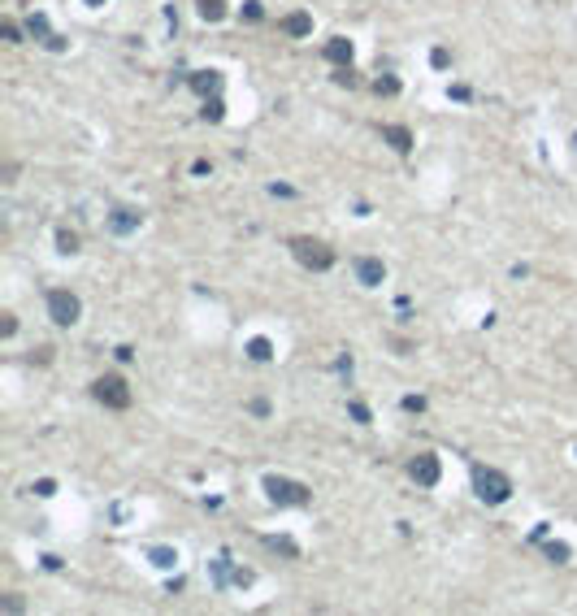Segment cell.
<instances>
[{
  "label": "cell",
  "mask_w": 577,
  "mask_h": 616,
  "mask_svg": "<svg viewBox=\"0 0 577 616\" xmlns=\"http://www.w3.org/2000/svg\"><path fill=\"white\" fill-rule=\"evenodd\" d=\"M373 91H378V96H395V91H400V78H378Z\"/></svg>",
  "instance_id": "cb8c5ba5"
},
{
  "label": "cell",
  "mask_w": 577,
  "mask_h": 616,
  "mask_svg": "<svg viewBox=\"0 0 577 616\" xmlns=\"http://www.w3.org/2000/svg\"><path fill=\"white\" fill-rule=\"evenodd\" d=\"M187 83H191V91L200 96V100H208V96H218V91H222V74H218V70H195Z\"/></svg>",
  "instance_id": "9c48e42d"
},
{
  "label": "cell",
  "mask_w": 577,
  "mask_h": 616,
  "mask_svg": "<svg viewBox=\"0 0 577 616\" xmlns=\"http://www.w3.org/2000/svg\"><path fill=\"white\" fill-rule=\"evenodd\" d=\"M226 577H235V573H230V556H218V560H213V586L226 590Z\"/></svg>",
  "instance_id": "9a60e30c"
},
{
  "label": "cell",
  "mask_w": 577,
  "mask_h": 616,
  "mask_svg": "<svg viewBox=\"0 0 577 616\" xmlns=\"http://www.w3.org/2000/svg\"><path fill=\"white\" fill-rule=\"evenodd\" d=\"M408 478L417 482V486H425V491H430V486H438V478H443L438 456H434V451H421V456L408 464Z\"/></svg>",
  "instance_id": "8992f818"
},
{
  "label": "cell",
  "mask_w": 577,
  "mask_h": 616,
  "mask_svg": "<svg viewBox=\"0 0 577 616\" xmlns=\"http://www.w3.org/2000/svg\"><path fill=\"white\" fill-rule=\"evenodd\" d=\"M235 586H252V569H235Z\"/></svg>",
  "instance_id": "f546056e"
},
{
  "label": "cell",
  "mask_w": 577,
  "mask_h": 616,
  "mask_svg": "<svg viewBox=\"0 0 577 616\" xmlns=\"http://www.w3.org/2000/svg\"><path fill=\"white\" fill-rule=\"evenodd\" d=\"M0 334H5V338L18 334V317H13V313H5V321H0Z\"/></svg>",
  "instance_id": "83f0119b"
},
{
  "label": "cell",
  "mask_w": 577,
  "mask_h": 616,
  "mask_svg": "<svg viewBox=\"0 0 577 616\" xmlns=\"http://www.w3.org/2000/svg\"><path fill=\"white\" fill-rule=\"evenodd\" d=\"M139 226H143V213H139V208L118 204V208L109 213V230H113V235H130V230H139Z\"/></svg>",
  "instance_id": "ba28073f"
},
{
  "label": "cell",
  "mask_w": 577,
  "mask_h": 616,
  "mask_svg": "<svg viewBox=\"0 0 577 616\" xmlns=\"http://www.w3.org/2000/svg\"><path fill=\"white\" fill-rule=\"evenodd\" d=\"M78 313H82V304H78L74 291H65V287H53V291H48V317H53L57 326H74Z\"/></svg>",
  "instance_id": "5b68a950"
},
{
  "label": "cell",
  "mask_w": 577,
  "mask_h": 616,
  "mask_svg": "<svg viewBox=\"0 0 577 616\" xmlns=\"http://www.w3.org/2000/svg\"><path fill=\"white\" fill-rule=\"evenodd\" d=\"M348 413H352V421H356V426H369V421H373V417H369V408H365L360 399H352V404H348Z\"/></svg>",
  "instance_id": "ffe728a7"
},
{
  "label": "cell",
  "mask_w": 577,
  "mask_h": 616,
  "mask_svg": "<svg viewBox=\"0 0 577 616\" xmlns=\"http://www.w3.org/2000/svg\"><path fill=\"white\" fill-rule=\"evenodd\" d=\"M195 9H200L204 22H222L226 18V0H195Z\"/></svg>",
  "instance_id": "5bb4252c"
},
{
  "label": "cell",
  "mask_w": 577,
  "mask_h": 616,
  "mask_svg": "<svg viewBox=\"0 0 577 616\" xmlns=\"http://www.w3.org/2000/svg\"><path fill=\"white\" fill-rule=\"evenodd\" d=\"M382 278H387V265L378 256H356V282L360 287H382Z\"/></svg>",
  "instance_id": "52a82bcc"
},
{
  "label": "cell",
  "mask_w": 577,
  "mask_h": 616,
  "mask_svg": "<svg viewBox=\"0 0 577 616\" xmlns=\"http://www.w3.org/2000/svg\"><path fill=\"white\" fill-rule=\"evenodd\" d=\"M243 18L247 22H260V18H265V5H260V0H243Z\"/></svg>",
  "instance_id": "44dd1931"
},
{
  "label": "cell",
  "mask_w": 577,
  "mask_h": 616,
  "mask_svg": "<svg viewBox=\"0 0 577 616\" xmlns=\"http://www.w3.org/2000/svg\"><path fill=\"white\" fill-rule=\"evenodd\" d=\"M404 413H425V399L421 395H404Z\"/></svg>",
  "instance_id": "f1b7e54d"
},
{
  "label": "cell",
  "mask_w": 577,
  "mask_h": 616,
  "mask_svg": "<svg viewBox=\"0 0 577 616\" xmlns=\"http://www.w3.org/2000/svg\"><path fill=\"white\" fill-rule=\"evenodd\" d=\"M30 491H35L39 499H48V495H57V482H53V478H39L35 486H30Z\"/></svg>",
  "instance_id": "d4e9b609"
},
{
  "label": "cell",
  "mask_w": 577,
  "mask_h": 616,
  "mask_svg": "<svg viewBox=\"0 0 577 616\" xmlns=\"http://www.w3.org/2000/svg\"><path fill=\"white\" fill-rule=\"evenodd\" d=\"M291 252H295V261H300L304 269H312V273H326L330 265H335V252H330L321 239H308V235L291 239Z\"/></svg>",
  "instance_id": "3957f363"
},
{
  "label": "cell",
  "mask_w": 577,
  "mask_h": 616,
  "mask_svg": "<svg viewBox=\"0 0 577 616\" xmlns=\"http://www.w3.org/2000/svg\"><path fill=\"white\" fill-rule=\"evenodd\" d=\"M430 66H434V70H447V66H452V53H447V48H434V53H430Z\"/></svg>",
  "instance_id": "603a6c76"
},
{
  "label": "cell",
  "mask_w": 577,
  "mask_h": 616,
  "mask_svg": "<svg viewBox=\"0 0 577 616\" xmlns=\"http://www.w3.org/2000/svg\"><path fill=\"white\" fill-rule=\"evenodd\" d=\"M174 560L178 556H174L170 547H152V564H157V569H174Z\"/></svg>",
  "instance_id": "d6986e66"
},
{
  "label": "cell",
  "mask_w": 577,
  "mask_h": 616,
  "mask_svg": "<svg viewBox=\"0 0 577 616\" xmlns=\"http://www.w3.org/2000/svg\"><path fill=\"white\" fill-rule=\"evenodd\" d=\"M247 356H252V361H260V365H265V361H274V343H269L265 334L247 338Z\"/></svg>",
  "instance_id": "4fadbf2b"
},
{
  "label": "cell",
  "mask_w": 577,
  "mask_h": 616,
  "mask_svg": "<svg viewBox=\"0 0 577 616\" xmlns=\"http://www.w3.org/2000/svg\"><path fill=\"white\" fill-rule=\"evenodd\" d=\"M57 252L74 256V252H78V235H74V230H57Z\"/></svg>",
  "instance_id": "ac0fdd59"
},
{
  "label": "cell",
  "mask_w": 577,
  "mask_h": 616,
  "mask_svg": "<svg viewBox=\"0 0 577 616\" xmlns=\"http://www.w3.org/2000/svg\"><path fill=\"white\" fill-rule=\"evenodd\" d=\"M82 5H91V9H100V5H105V0H82Z\"/></svg>",
  "instance_id": "4dcf8cb0"
},
{
  "label": "cell",
  "mask_w": 577,
  "mask_h": 616,
  "mask_svg": "<svg viewBox=\"0 0 577 616\" xmlns=\"http://www.w3.org/2000/svg\"><path fill=\"white\" fill-rule=\"evenodd\" d=\"M352 57H356L352 39H343V35L326 39V61H330V66H352Z\"/></svg>",
  "instance_id": "30bf717a"
},
{
  "label": "cell",
  "mask_w": 577,
  "mask_h": 616,
  "mask_svg": "<svg viewBox=\"0 0 577 616\" xmlns=\"http://www.w3.org/2000/svg\"><path fill=\"white\" fill-rule=\"evenodd\" d=\"M26 30H30L35 39H53V30H48V18H44V13H30V18H26Z\"/></svg>",
  "instance_id": "2e32d148"
},
{
  "label": "cell",
  "mask_w": 577,
  "mask_h": 616,
  "mask_svg": "<svg viewBox=\"0 0 577 616\" xmlns=\"http://www.w3.org/2000/svg\"><path fill=\"white\" fill-rule=\"evenodd\" d=\"M200 113H204V122H222V118H226V105H222V96H208Z\"/></svg>",
  "instance_id": "e0dca14e"
},
{
  "label": "cell",
  "mask_w": 577,
  "mask_h": 616,
  "mask_svg": "<svg viewBox=\"0 0 577 616\" xmlns=\"http://www.w3.org/2000/svg\"><path fill=\"white\" fill-rule=\"evenodd\" d=\"M547 556H551V560H556V564H565V560H569V556H573V551H569V547H565V543H547Z\"/></svg>",
  "instance_id": "484cf974"
},
{
  "label": "cell",
  "mask_w": 577,
  "mask_h": 616,
  "mask_svg": "<svg viewBox=\"0 0 577 616\" xmlns=\"http://www.w3.org/2000/svg\"><path fill=\"white\" fill-rule=\"evenodd\" d=\"M283 30H287V35H295V39H304V35H312V13H304V9H295V13H287V18H283Z\"/></svg>",
  "instance_id": "8fae6325"
},
{
  "label": "cell",
  "mask_w": 577,
  "mask_h": 616,
  "mask_svg": "<svg viewBox=\"0 0 577 616\" xmlns=\"http://www.w3.org/2000/svg\"><path fill=\"white\" fill-rule=\"evenodd\" d=\"M473 491H477L482 504H508V495H513V478L499 473V469L473 464Z\"/></svg>",
  "instance_id": "7a4b0ae2"
},
{
  "label": "cell",
  "mask_w": 577,
  "mask_h": 616,
  "mask_svg": "<svg viewBox=\"0 0 577 616\" xmlns=\"http://www.w3.org/2000/svg\"><path fill=\"white\" fill-rule=\"evenodd\" d=\"M91 395L96 399H100L105 404V408H130V399H135V395H130V386H126V378H118V374H105V378H96L91 382Z\"/></svg>",
  "instance_id": "277c9868"
},
{
  "label": "cell",
  "mask_w": 577,
  "mask_h": 616,
  "mask_svg": "<svg viewBox=\"0 0 577 616\" xmlns=\"http://www.w3.org/2000/svg\"><path fill=\"white\" fill-rule=\"evenodd\" d=\"M0 35H5L9 44H22V30H18V22H5V26H0Z\"/></svg>",
  "instance_id": "4316f807"
},
{
  "label": "cell",
  "mask_w": 577,
  "mask_h": 616,
  "mask_svg": "<svg viewBox=\"0 0 577 616\" xmlns=\"http://www.w3.org/2000/svg\"><path fill=\"white\" fill-rule=\"evenodd\" d=\"M382 139H387L400 156H408V152H412V131H408V126H382Z\"/></svg>",
  "instance_id": "7c38bea8"
},
{
  "label": "cell",
  "mask_w": 577,
  "mask_h": 616,
  "mask_svg": "<svg viewBox=\"0 0 577 616\" xmlns=\"http://www.w3.org/2000/svg\"><path fill=\"white\" fill-rule=\"evenodd\" d=\"M265 495H269V504L278 508H308L312 504V491L304 482H291V478H278V473H265Z\"/></svg>",
  "instance_id": "6da1fadb"
},
{
  "label": "cell",
  "mask_w": 577,
  "mask_h": 616,
  "mask_svg": "<svg viewBox=\"0 0 577 616\" xmlns=\"http://www.w3.org/2000/svg\"><path fill=\"white\" fill-rule=\"evenodd\" d=\"M265 547H274V551H287V556H300V547H295L291 538H265Z\"/></svg>",
  "instance_id": "7402d4cb"
}]
</instances>
